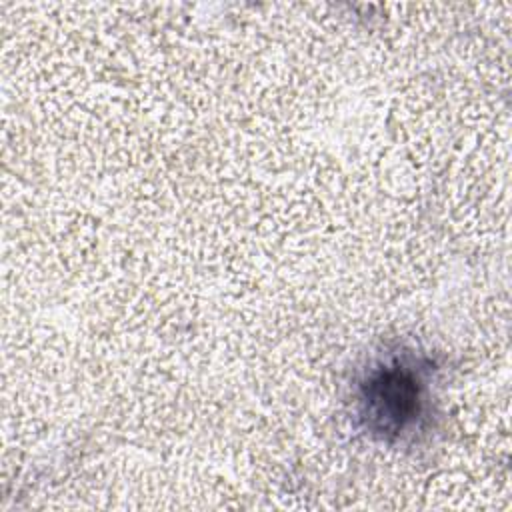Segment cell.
Here are the masks:
<instances>
[{
    "mask_svg": "<svg viewBox=\"0 0 512 512\" xmlns=\"http://www.w3.org/2000/svg\"><path fill=\"white\" fill-rule=\"evenodd\" d=\"M426 400L424 370L414 360L392 358L360 384V418L372 434L402 436L418 424Z\"/></svg>",
    "mask_w": 512,
    "mask_h": 512,
    "instance_id": "1",
    "label": "cell"
}]
</instances>
